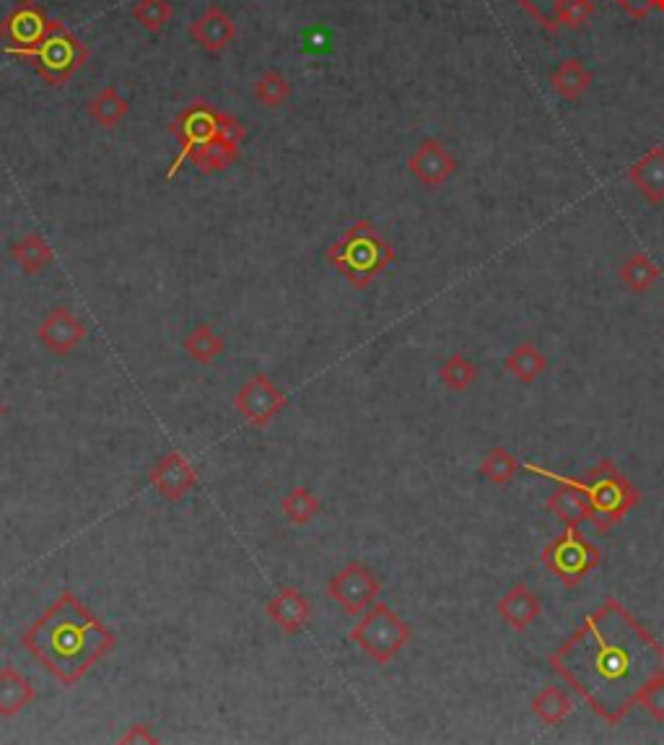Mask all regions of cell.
Wrapping results in <instances>:
<instances>
[{"mask_svg":"<svg viewBox=\"0 0 664 745\" xmlns=\"http://www.w3.org/2000/svg\"><path fill=\"white\" fill-rule=\"evenodd\" d=\"M382 582L363 561H348L338 575L327 582V594L346 615H363L376 603Z\"/></svg>","mask_w":664,"mask_h":745,"instance_id":"cell-9","label":"cell"},{"mask_svg":"<svg viewBox=\"0 0 664 745\" xmlns=\"http://www.w3.org/2000/svg\"><path fill=\"white\" fill-rule=\"evenodd\" d=\"M325 257L353 289L363 291L384 270H390V265L397 260V253L380 234V229L367 219H359L325 249Z\"/></svg>","mask_w":664,"mask_h":745,"instance_id":"cell-3","label":"cell"},{"mask_svg":"<svg viewBox=\"0 0 664 745\" xmlns=\"http://www.w3.org/2000/svg\"><path fill=\"white\" fill-rule=\"evenodd\" d=\"M245 135H247L245 125H241L234 114L226 112L221 133L203 148V152L192 156L190 162L195 164V169L200 171V175H216V171H226L234 162L239 159V148H241V141H245Z\"/></svg>","mask_w":664,"mask_h":745,"instance_id":"cell-14","label":"cell"},{"mask_svg":"<svg viewBox=\"0 0 664 745\" xmlns=\"http://www.w3.org/2000/svg\"><path fill=\"white\" fill-rule=\"evenodd\" d=\"M595 13V0H559L555 5V26L582 29Z\"/></svg>","mask_w":664,"mask_h":745,"instance_id":"cell-34","label":"cell"},{"mask_svg":"<svg viewBox=\"0 0 664 745\" xmlns=\"http://www.w3.org/2000/svg\"><path fill=\"white\" fill-rule=\"evenodd\" d=\"M255 99L260 104L270 107V110L283 107L291 99L289 78H285L281 70H266V74L255 81Z\"/></svg>","mask_w":664,"mask_h":745,"instance_id":"cell-32","label":"cell"},{"mask_svg":"<svg viewBox=\"0 0 664 745\" xmlns=\"http://www.w3.org/2000/svg\"><path fill=\"white\" fill-rule=\"evenodd\" d=\"M639 707H644V712L656 722H664V678H656L649 689L641 693Z\"/></svg>","mask_w":664,"mask_h":745,"instance_id":"cell-36","label":"cell"},{"mask_svg":"<svg viewBox=\"0 0 664 745\" xmlns=\"http://www.w3.org/2000/svg\"><path fill=\"white\" fill-rule=\"evenodd\" d=\"M86 335H89V327L68 307H53V310H47L37 325V341L55 356L74 354L86 341Z\"/></svg>","mask_w":664,"mask_h":745,"instance_id":"cell-12","label":"cell"},{"mask_svg":"<svg viewBox=\"0 0 664 745\" xmlns=\"http://www.w3.org/2000/svg\"><path fill=\"white\" fill-rule=\"evenodd\" d=\"M21 647L53 676L57 683L74 689L89 670L117 647L112 632L76 592H60L53 605L26 626Z\"/></svg>","mask_w":664,"mask_h":745,"instance_id":"cell-2","label":"cell"},{"mask_svg":"<svg viewBox=\"0 0 664 745\" xmlns=\"http://www.w3.org/2000/svg\"><path fill=\"white\" fill-rule=\"evenodd\" d=\"M234 37H237V26L228 13L221 9L218 3H211L200 16L190 24V40L195 42L200 49L205 53H224V49L232 45Z\"/></svg>","mask_w":664,"mask_h":745,"instance_id":"cell-18","label":"cell"},{"mask_svg":"<svg viewBox=\"0 0 664 745\" xmlns=\"http://www.w3.org/2000/svg\"><path fill=\"white\" fill-rule=\"evenodd\" d=\"M584 497L589 501V522L597 533H610L618 522L628 518V512L641 501V491L628 481V476L618 470L610 457H603L597 465L576 478Z\"/></svg>","mask_w":664,"mask_h":745,"instance_id":"cell-4","label":"cell"},{"mask_svg":"<svg viewBox=\"0 0 664 745\" xmlns=\"http://www.w3.org/2000/svg\"><path fill=\"white\" fill-rule=\"evenodd\" d=\"M548 665L599 720L618 725L639 707L641 693L664 678V644L620 600L608 598Z\"/></svg>","mask_w":664,"mask_h":745,"instance_id":"cell-1","label":"cell"},{"mask_svg":"<svg viewBox=\"0 0 664 745\" xmlns=\"http://www.w3.org/2000/svg\"><path fill=\"white\" fill-rule=\"evenodd\" d=\"M410 623L387 603H374L351 629V642L369 660L387 665L410 644Z\"/></svg>","mask_w":664,"mask_h":745,"instance_id":"cell-6","label":"cell"},{"mask_svg":"<svg viewBox=\"0 0 664 745\" xmlns=\"http://www.w3.org/2000/svg\"><path fill=\"white\" fill-rule=\"evenodd\" d=\"M285 405H289L285 392L268 375H262V371L249 377L237 390V396H234V408L255 429H266Z\"/></svg>","mask_w":664,"mask_h":745,"instance_id":"cell-10","label":"cell"},{"mask_svg":"<svg viewBox=\"0 0 664 745\" xmlns=\"http://www.w3.org/2000/svg\"><path fill=\"white\" fill-rule=\"evenodd\" d=\"M618 276L633 293H646L662 278V268L646 253H631L620 265Z\"/></svg>","mask_w":664,"mask_h":745,"instance_id":"cell-29","label":"cell"},{"mask_svg":"<svg viewBox=\"0 0 664 745\" xmlns=\"http://www.w3.org/2000/svg\"><path fill=\"white\" fill-rule=\"evenodd\" d=\"M224 118L226 112L216 110V107L205 102V99H195V102L184 107V110L171 120L169 133L175 135L177 143H180V154L171 162L167 180H175L177 171L182 169V164L190 162L192 156L203 152V148L216 138L221 127H224Z\"/></svg>","mask_w":664,"mask_h":745,"instance_id":"cell-8","label":"cell"},{"mask_svg":"<svg viewBox=\"0 0 664 745\" xmlns=\"http://www.w3.org/2000/svg\"><path fill=\"white\" fill-rule=\"evenodd\" d=\"M519 470H522V465H519L517 457L504 447H491L488 453L481 457V463H477V472H481L485 481L498 486L511 483L514 478L519 476Z\"/></svg>","mask_w":664,"mask_h":745,"instance_id":"cell-30","label":"cell"},{"mask_svg":"<svg viewBox=\"0 0 664 745\" xmlns=\"http://www.w3.org/2000/svg\"><path fill=\"white\" fill-rule=\"evenodd\" d=\"M34 699H37V691L24 672L13 665L0 668V718H16L34 704Z\"/></svg>","mask_w":664,"mask_h":745,"instance_id":"cell-21","label":"cell"},{"mask_svg":"<svg viewBox=\"0 0 664 745\" xmlns=\"http://www.w3.org/2000/svg\"><path fill=\"white\" fill-rule=\"evenodd\" d=\"M53 26L55 21H49L37 0H19L0 21V37L9 42L5 47H37L53 32Z\"/></svg>","mask_w":664,"mask_h":745,"instance_id":"cell-11","label":"cell"},{"mask_svg":"<svg viewBox=\"0 0 664 745\" xmlns=\"http://www.w3.org/2000/svg\"><path fill=\"white\" fill-rule=\"evenodd\" d=\"M117 743H123V745H156V743H159V735H156L151 725H146V722H135V725L127 727V733L117 737Z\"/></svg>","mask_w":664,"mask_h":745,"instance_id":"cell-38","label":"cell"},{"mask_svg":"<svg viewBox=\"0 0 664 745\" xmlns=\"http://www.w3.org/2000/svg\"><path fill=\"white\" fill-rule=\"evenodd\" d=\"M86 110H89L91 120H97L99 125L110 131V127H117L127 118V112H131V102H127L117 89L106 86V89L97 91V94L89 99V107H86Z\"/></svg>","mask_w":664,"mask_h":745,"instance_id":"cell-27","label":"cell"},{"mask_svg":"<svg viewBox=\"0 0 664 745\" xmlns=\"http://www.w3.org/2000/svg\"><path fill=\"white\" fill-rule=\"evenodd\" d=\"M599 561H603V554H599L595 543L584 538L579 527H566L540 554V564L555 579H561L569 590L571 587H579L597 569Z\"/></svg>","mask_w":664,"mask_h":745,"instance_id":"cell-7","label":"cell"},{"mask_svg":"<svg viewBox=\"0 0 664 745\" xmlns=\"http://www.w3.org/2000/svg\"><path fill=\"white\" fill-rule=\"evenodd\" d=\"M504 369L517 379L519 385H532L542 371L548 369V356L534 346L532 341L519 343L517 348H511V354H506Z\"/></svg>","mask_w":664,"mask_h":745,"instance_id":"cell-23","label":"cell"},{"mask_svg":"<svg viewBox=\"0 0 664 745\" xmlns=\"http://www.w3.org/2000/svg\"><path fill=\"white\" fill-rule=\"evenodd\" d=\"M3 53L32 63L40 78H45L49 86H57V89L66 86L89 60V47L63 21H55L53 32L37 47H5Z\"/></svg>","mask_w":664,"mask_h":745,"instance_id":"cell-5","label":"cell"},{"mask_svg":"<svg viewBox=\"0 0 664 745\" xmlns=\"http://www.w3.org/2000/svg\"><path fill=\"white\" fill-rule=\"evenodd\" d=\"M522 9L530 13L534 21H540V26H545L548 32H555V5L559 0H517Z\"/></svg>","mask_w":664,"mask_h":745,"instance_id":"cell-35","label":"cell"},{"mask_svg":"<svg viewBox=\"0 0 664 745\" xmlns=\"http://www.w3.org/2000/svg\"><path fill=\"white\" fill-rule=\"evenodd\" d=\"M477 375H481V369H477L465 354H452L439 367V382L452 392L468 390V387L477 379Z\"/></svg>","mask_w":664,"mask_h":745,"instance_id":"cell-31","label":"cell"},{"mask_svg":"<svg viewBox=\"0 0 664 745\" xmlns=\"http://www.w3.org/2000/svg\"><path fill=\"white\" fill-rule=\"evenodd\" d=\"M266 613L278 632L285 636H296L310 626L312 603L296 587H281L266 603Z\"/></svg>","mask_w":664,"mask_h":745,"instance_id":"cell-17","label":"cell"},{"mask_svg":"<svg viewBox=\"0 0 664 745\" xmlns=\"http://www.w3.org/2000/svg\"><path fill=\"white\" fill-rule=\"evenodd\" d=\"M3 415H5V405L0 403V421H3Z\"/></svg>","mask_w":664,"mask_h":745,"instance_id":"cell-39","label":"cell"},{"mask_svg":"<svg viewBox=\"0 0 664 745\" xmlns=\"http://www.w3.org/2000/svg\"><path fill=\"white\" fill-rule=\"evenodd\" d=\"M151 489L159 493L161 499L182 501L188 493L198 486V468L192 465L182 453H169L154 463L151 472H148Z\"/></svg>","mask_w":664,"mask_h":745,"instance_id":"cell-13","label":"cell"},{"mask_svg":"<svg viewBox=\"0 0 664 745\" xmlns=\"http://www.w3.org/2000/svg\"><path fill=\"white\" fill-rule=\"evenodd\" d=\"M542 613V600L534 594L530 585L514 582L502 600H498V615L509 623L514 632H527Z\"/></svg>","mask_w":664,"mask_h":745,"instance_id":"cell-19","label":"cell"},{"mask_svg":"<svg viewBox=\"0 0 664 745\" xmlns=\"http://www.w3.org/2000/svg\"><path fill=\"white\" fill-rule=\"evenodd\" d=\"M281 512L291 525H310L323 514V499L306 486H294L289 493H283Z\"/></svg>","mask_w":664,"mask_h":745,"instance_id":"cell-28","label":"cell"},{"mask_svg":"<svg viewBox=\"0 0 664 745\" xmlns=\"http://www.w3.org/2000/svg\"><path fill=\"white\" fill-rule=\"evenodd\" d=\"M631 182L652 205L664 203V148L654 146L628 171Z\"/></svg>","mask_w":664,"mask_h":745,"instance_id":"cell-20","label":"cell"},{"mask_svg":"<svg viewBox=\"0 0 664 745\" xmlns=\"http://www.w3.org/2000/svg\"><path fill=\"white\" fill-rule=\"evenodd\" d=\"M171 13L175 9H171L169 0H138L133 5V19L151 34L164 32V26L171 21Z\"/></svg>","mask_w":664,"mask_h":745,"instance_id":"cell-33","label":"cell"},{"mask_svg":"<svg viewBox=\"0 0 664 745\" xmlns=\"http://www.w3.org/2000/svg\"><path fill=\"white\" fill-rule=\"evenodd\" d=\"M408 169L424 188H441L457 171V159L444 143L437 138H426L408 156Z\"/></svg>","mask_w":664,"mask_h":745,"instance_id":"cell-15","label":"cell"},{"mask_svg":"<svg viewBox=\"0 0 664 745\" xmlns=\"http://www.w3.org/2000/svg\"><path fill=\"white\" fill-rule=\"evenodd\" d=\"M182 346L184 354H188L192 362L209 367V364H213L221 354H224L226 341L216 327L209 325V322H200V325H195L188 335H184Z\"/></svg>","mask_w":664,"mask_h":745,"instance_id":"cell-25","label":"cell"},{"mask_svg":"<svg viewBox=\"0 0 664 745\" xmlns=\"http://www.w3.org/2000/svg\"><path fill=\"white\" fill-rule=\"evenodd\" d=\"M616 3L637 21L652 16V13H662L664 16V0H616Z\"/></svg>","mask_w":664,"mask_h":745,"instance_id":"cell-37","label":"cell"},{"mask_svg":"<svg viewBox=\"0 0 664 745\" xmlns=\"http://www.w3.org/2000/svg\"><path fill=\"white\" fill-rule=\"evenodd\" d=\"M592 81H595V76H592V70L584 66L582 60H563L559 68L553 70V89L555 94L561 99H566V102H576V99H582L587 91L592 89Z\"/></svg>","mask_w":664,"mask_h":745,"instance_id":"cell-24","label":"cell"},{"mask_svg":"<svg viewBox=\"0 0 664 745\" xmlns=\"http://www.w3.org/2000/svg\"><path fill=\"white\" fill-rule=\"evenodd\" d=\"M527 470L545 472L555 481V491L548 497V510L555 514V520L563 522L566 527H579L582 522H589V501L574 476H553V472L538 468L534 463L527 465Z\"/></svg>","mask_w":664,"mask_h":745,"instance_id":"cell-16","label":"cell"},{"mask_svg":"<svg viewBox=\"0 0 664 745\" xmlns=\"http://www.w3.org/2000/svg\"><path fill=\"white\" fill-rule=\"evenodd\" d=\"M574 709H576L574 699H571L569 693L555 683L545 686V689L532 699V714L548 727L561 725L563 720H569L571 714H574Z\"/></svg>","mask_w":664,"mask_h":745,"instance_id":"cell-26","label":"cell"},{"mask_svg":"<svg viewBox=\"0 0 664 745\" xmlns=\"http://www.w3.org/2000/svg\"><path fill=\"white\" fill-rule=\"evenodd\" d=\"M11 257L21 265V270L29 276L42 274L55 263L53 247L47 245V240L40 232H26L19 242L11 245Z\"/></svg>","mask_w":664,"mask_h":745,"instance_id":"cell-22","label":"cell"}]
</instances>
